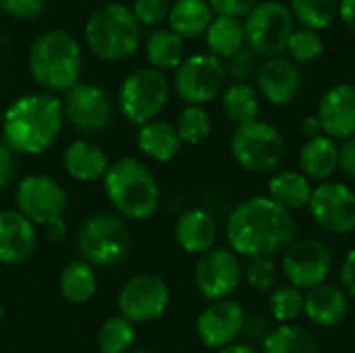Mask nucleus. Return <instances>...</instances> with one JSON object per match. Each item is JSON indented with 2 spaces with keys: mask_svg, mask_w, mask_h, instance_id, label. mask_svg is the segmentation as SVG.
I'll return each instance as SVG.
<instances>
[{
  "mask_svg": "<svg viewBox=\"0 0 355 353\" xmlns=\"http://www.w3.org/2000/svg\"><path fill=\"white\" fill-rule=\"evenodd\" d=\"M297 235L293 212L268 196H254L237 204L225 223L227 248L239 258H272L283 254Z\"/></svg>",
  "mask_w": 355,
  "mask_h": 353,
  "instance_id": "f257e3e1",
  "label": "nucleus"
},
{
  "mask_svg": "<svg viewBox=\"0 0 355 353\" xmlns=\"http://www.w3.org/2000/svg\"><path fill=\"white\" fill-rule=\"evenodd\" d=\"M2 139L15 154L42 156L64 125L62 100L50 92H29L15 98L2 114Z\"/></svg>",
  "mask_w": 355,
  "mask_h": 353,
  "instance_id": "f03ea898",
  "label": "nucleus"
},
{
  "mask_svg": "<svg viewBox=\"0 0 355 353\" xmlns=\"http://www.w3.org/2000/svg\"><path fill=\"white\" fill-rule=\"evenodd\" d=\"M27 69L44 92H69L79 83L81 77V44L73 33L60 27L42 31L29 46Z\"/></svg>",
  "mask_w": 355,
  "mask_h": 353,
  "instance_id": "7ed1b4c3",
  "label": "nucleus"
},
{
  "mask_svg": "<svg viewBox=\"0 0 355 353\" xmlns=\"http://www.w3.org/2000/svg\"><path fill=\"white\" fill-rule=\"evenodd\" d=\"M104 183V196L123 218L148 221L160 206V185L152 169L131 156L110 162Z\"/></svg>",
  "mask_w": 355,
  "mask_h": 353,
  "instance_id": "20e7f679",
  "label": "nucleus"
},
{
  "mask_svg": "<svg viewBox=\"0 0 355 353\" xmlns=\"http://www.w3.org/2000/svg\"><path fill=\"white\" fill-rule=\"evenodd\" d=\"M83 37L98 60L121 62L137 52L141 44V25L133 17L131 6L104 2L89 12Z\"/></svg>",
  "mask_w": 355,
  "mask_h": 353,
  "instance_id": "39448f33",
  "label": "nucleus"
},
{
  "mask_svg": "<svg viewBox=\"0 0 355 353\" xmlns=\"http://www.w3.org/2000/svg\"><path fill=\"white\" fill-rule=\"evenodd\" d=\"M79 258L98 270L121 266L131 256L133 239L127 223L116 212H94L77 231Z\"/></svg>",
  "mask_w": 355,
  "mask_h": 353,
  "instance_id": "423d86ee",
  "label": "nucleus"
},
{
  "mask_svg": "<svg viewBox=\"0 0 355 353\" xmlns=\"http://www.w3.org/2000/svg\"><path fill=\"white\" fill-rule=\"evenodd\" d=\"M171 98V81L162 71L139 67L125 75L119 85L116 106L137 129L156 121Z\"/></svg>",
  "mask_w": 355,
  "mask_h": 353,
  "instance_id": "0eeeda50",
  "label": "nucleus"
},
{
  "mask_svg": "<svg viewBox=\"0 0 355 353\" xmlns=\"http://www.w3.org/2000/svg\"><path fill=\"white\" fill-rule=\"evenodd\" d=\"M229 148L233 160L241 169L258 175L277 171L287 154V141L283 133L275 125L260 119L235 127Z\"/></svg>",
  "mask_w": 355,
  "mask_h": 353,
  "instance_id": "6e6552de",
  "label": "nucleus"
},
{
  "mask_svg": "<svg viewBox=\"0 0 355 353\" xmlns=\"http://www.w3.org/2000/svg\"><path fill=\"white\" fill-rule=\"evenodd\" d=\"M245 48L254 54L272 58L287 52L291 33L295 31V17L281 0H260L243 21Z\"/></svg>",
  "mask_w": 355,
  "mask_h": 353,
  "instance_id": "1a4fd4ad",
  "label": "nucleus"
},
{
  "mask_svg": "<svg viewBox=\"0 0 355 353\" xmlns=\"http://www.w3.org/2000/svg\"><path fill=\"white\" fill-rule=\"evenodd\" d=\"M227 87V67L210 52L185 56L173 75V89L185 106H204Z\"/></svg>",
  "mask_w": 355,
  "mask_h": 353,
  "instance_id": "9d476101",
  "label": "nucleus"
},
{
  "mask_svg": "<svg viewBox=\"0 0 355 353\" xmlns=\"http://www.w3.org/2000/svg\"><path fill=\"white\" fill-rule=\"evenodd\" d=\"M171 304L166 281L154 273L133 275L123 283L116 295V308L123 318L133 325H148L162 318Z\"/></svg>",
  "mask_w": 355,
  "mask_h": 353,
  "instance_id": "9b49d317",
  "label": "nucleus"
},
{
  "mask_svg": "<svg viewBox=\"0 0 355 353\" xmlns=\"http://www.w3.org/2000/svg\"><path fill=\"white\" fill-rule=\"evenodd\" d=\"M15 210L35 227H48L64 216L69 198L64 187L50 175H27L15 189Z\"/></svg>",
  "mask_w": 355,
  "mask_h": 353,
  "instance_id": "f8f14e48",
  "label": "nucleus"
},
{
  "mask_svg": "<svg viewBox=\"0 0 355 353\" xmlns=\"http://www.w3.org/2000/svg\"><path fill=\"white\" fill-rule=\"evenodd\" d=\"M281 268L289 285L308 291L316 285L327 283L333 268V252L329 243L318 237L295 239L283 252Z\"/></svg>",
  "mask_w": 355,
  "mask_h": 353,
  "instance_id": "ddd939ff",
  "label": "nucleus"
},
{
  "mask_svg": "<svg viewBox=\"0 0 355 353\" xmlns=\"http://www.w3.org/2000/svg\"><path fill=\"white\" fill-rule=\"evenodd\" d=\"M243 281L241 258L229 248H212L198 256L193 266V285L208 302L231 298Z\"/></svg>",
  "mask_w": 355,
  "mask_h": 353,
  "instance_id": "4468645a",
  "label": "nucleus"
},
{
  "mask_svg": "<svg viewBox=\"0 0 355 353\" xmlns=\"http://www.w3.org/2000/svg\"><path fill=\"white\" fill-rule=\"evenodd\" d=\"M308 210L314 223L331 235L343 237L355 231V189L347 183H318L312 191Z\"/></svg>",
  "mask_w": 355,
  "mask_h": 353,
  "instance_id": "2eb2a0df",
  "label": "nucleus"
},
{
  "mask_svg": "<svg viewBox=\"0 0 355 353\" xmlns=\"http://www.w3.org/2000/svg\"><path fill=\"white\" fill-rule=\"evenodd\" d=\"M64 121L79 133H100L114 117V104L110 94L96 83L79 81L71 87L62 100Z\"/></svg>",
  "mask_w": 355,
  "mask_h": 353,
  "instance_id": "dca6fc26",
  "label": "nucleus"
},
{
  "mask_svg": "<svg viewBox=\"0 0 355 353\" xmlns=\"http://www.w3.org/2000/svg\"><path fill=\"white\" fill-rule=\"evenodd\" d=\"M245 322L248 312L237 300H216L206 304V308L198 314L196 335L204 347L218 352L231 343H237L243 335Z\"/></svg>",
  "mask_w": 355,
  "mask_h": 353,
  "instance_id": "f3484780",
  "label": "nucleus"
},
{
  "mask_svg": "<svg viewBox=\"0 0 355 353\" xmlns=\"http://www.w3.org/2000/svg\"><path fill=\"white\" fill-rule=\"evenodd\" d=\"M302 81L300 64H295L289 56L266 58L256 71V89L275 106L291 104L302 92Z\"/></svg>",
  "mask_w": 355,
  "mask_h": 353,
  "instance_id": "a211bd4d",
  "label": "nucleus"
},
{
  "mask_svg": "<svg viewBox=\"0 0 355 353\" xmlns=\"http://www.w3.org/2000/svg\"><path fill=\"white\" fill-rule=\"evenodd\" d=\"M322 133L331 139H349L355 135V83L331 85L316 108Z\"/></svg>",
  "mask_w": 355,
  "mask_h": 353,
  "instance_id": "6ab92c4d",
  "label": "nucleus"
},
{
  "mask_svg": "<svg viewBox=\"0 0 355 353\" xmlns=\"http://www.w3.org/2000/svg\"><path fill=\"white\" fill-rule=\"evenodd\" d=\"M37 246L35 225L19 210H0V264L27 262Z\"/></svg>",
  "mask_w": 355,
  "mask_h": 353,
  "instance_id": "aec40b11",
  "label": "nucleus"
},
{
  "mask_svg": "<svg viewBox=\"0 0 355 353\" xmlns=\"http://www.w3.org/2000/svg\"><path fill=\"white\" fill-rule=\"evenodd\" d=\"M352 298L333 283H322L306 291V304H304V316L320 327V329H333L345 322L352 310Z\"/></svg>",
  "mask_w": 355,
  "mask_h": 353,
  "instance_id": "412c9836",
  "label": "nucleus"
},
{
  "mask_svg": "<svg viewBox=\"0 0 355 353\" xmlns=\"http://www.w3.org/2000/svg\"><path fill=\"white\" fill-rule=\"evenodd\" d=\"M216 239L218 223L204 208H189L175 223V241L189 256H202L210 252Z\"/></svg>",
  "mask_w": 355,
  "mask_h": 353,
  "instance_id": "4be33fe9",
  "label": "nucleus"
},
{
  "mask_svg": "<svg viewBox=\"0 0 355 353\" xmlns=\"http://www.w3.org/2000/svg\"><path fill=\"white\" fill-rule=\"evenodd\" d=\"M62 166L71 179L79 183H96L106 177L110 160L100 146L87 139H73L62 152Z\"/></svg>",
  "mask_w": 355,
  "mask_h": 353,
  "instance_id": "5701e85b",
  "label": "nucleus"
},
{
  "mask_svg": "<svg viewBox=\"0 0 355 353\" xmlns=\"http://www.w3.org/2000/svg\"><path fill=\"white\" fill-rule=\"evenodd\" d=\"M297 171L310 181L324 183L339 171V146L329 135L306 139L297 154Z\"/></svg>",
  "mask_w": 355,
  "mask_h": 353,
  "instance_id": "b1692460",
  "label": "nucleus"
},
{
  "mask_svg": "<svg viewBox=\"0 0 355 353\" xmlns=\"http://www.w3.org/2000/svg\"><path fill=\"white\" fill-rule=\"evenodd\" d=\"M135 144H137V150L146 158L160 162V164L175 160L183 148L177 127L164 119H156V121L139 127L137 135H135Z\"/></svg>",
  "mask_w": 355,
  "mask_h": 353,
  "instance_id": "393cba45",
  "label": "nucleus"
},
{
  "mask_svg": "<svg viewBox=\"0 0 355 353\" xmlns=\"http://www.w3.org/2000/svg\"><path fill=\"white\" fill-rule=\"evenodd\" d=\"M312 191V181L300 171H277L268 181V198L289 212L308 208Z\"/></svg>",
  "mask_w": 355,
  "mask_h": 353,
  "instance_id": "a878e982",
  "label": "nucleus"
},
{
  "mask_svg": "<svg viewBox=\"0 0 355 353\" xmlns=\"http://www.w3.org/2000/svg\"><path fill=\"white\" fill-rule=\"evenodd\" d=\"M214 19V10L208 0H175L168 10V29H173L183 40H193L204 35Z\"/></svg>",
  "mask_w": 355,
  "mask_h": 353,
  "instance_id": "bb28decb",
  "label": "nucleus"
},
{
  "mask_svg": "<svg viewBox=\"0 0 355 353\" xmlns=\"http://www.w3.org/2000/svg\"><path fill=\"white\" fill-rule=\"evenodd\" d=\"M144 52L152 69L162 73L177 71V67L185 60V40L173 29L156 27L148 33Z\"/></svg>",
  "mask_w": 355,
  "mask_h": 353,
  "instance_id": "cd10ccee",
  "label": "nucleus"
},
{
  "mask_svg": "<svg viewBox=\"0 0 355 353\" xmlns=\"http://www.w3.org/2000/svg\"><path fill=\"white\" fill-rule=\"evenodd\" d=\"M206 46L208 52L220 60H231L245 48V31L243 21L237 17L214 15L210 27L206 29Z\"/></svg>",
  "mask_w": 355,
  "mask_h": 353,
  "instance_id": "c85d7f7f",
  "label": "nucleus"
},
{
  "mask_svg": "<svg viewBox=\"0 0 355 353\" xmlns=\"http://www.w3.org/2000/svg\"><path fill=\"white\" fill-rule=\"evenodd\" d=\"M58 291L64 302L73 306H83L92 302L98 293V273L94 266L83 262L81 258L71 260L58 277Z\"/></svg>",
  "mask_w": 355,
  "mask_h": 353,
  "instance_id": "c756f323",
  "label": "nucleus"
},
{
  "mask_svg": "<svg viewBox=\"0 0 355 353\" xmlns=\"http://www.w3.org/2000/svg\"><path fill=\"white\" fill-rule=\"evenodd\" d=\"M223 110L231 123L245 125L258 121L260 114V92L248 81H235L227 85L220 94Z\"/></svg>",
  "mask_w": 355,
  "mask_h": 353,
  "instance_id": "7c9ffc66",
  "label": "nucleus"
},
{
  "mask_svg": "<svg viewBox=\"0 0 355 353\" xmlns=\"http://www.w3.org/2000/svg\"><path fill=\"white\" fill-rule=\"evenodd\" d=\"M262 353H322V347L306 327L277 325L264 339Z\"/></svg>",
  "mask_w": 355,
  "mask_h": 353,
  "instance_id": "2f4dec72",
  "label": "nucleus"
},
{
  "mask_svg": "<svg viewBox=\"0 0 355 353\" xmlns=\"http://www.w3.org/2000/svg\"><path fill=\"white\" fill-rule=\"evenodd\" d=\"M135 325L121 314L106 318L96 335V345L100 353H129L135 343Z\"/></svg>",
  "mask_w": 355,
  "mask_h": 353,
  "instance_id": "473e14b6",
  "label": "nucleus"
},
{
  "mask_svg": "<svg viewBox=\"0 0 355 353\" xmlns=\"http://www.w3.org/2000/svg\"><path fill=\"white\" fill-rule=\"evenodd\" d=\"M289 8L302 27L322 31L339 17V0H289Z\"/></svg>",
  "mask_w": 355,
  "mask_h": 353,
  "instance_id": "72a5a7b5",
  "label": "nucleus"
},
{
  "mask_svg": "<svg viewBox=\"0 0 355 353\" xmlns=\"http://www.w3.org/2000/svg\"><path fill=\"white\" fill-rule=\"evenodd\" d=\"M304 304H306V295L302 289L289 283L279 285L268 300L270 318L277 325H295V320L304 316Z\"/></svg>",
  "mask_w": 355,
  "mask_h": 353,
  "instance_id": "f704fd0d",
  "label": "nucleus"
},
{
  "mask_svg": "<svg viewBox=\"0 0 355 353\" xmlns=\"http://www.w3.org/2000/svg\"><path fill=\"white\" fill-rule=\"evenodd\" d=\"M179 137L183 144L200 146L204 144L212 133V119L204 106H185L175 123Z\"/></svg>",
  "mask_w": 355,
  "mask_h": 353,
  "instance_id": "c9c22d12",
  "label": "nucleus"
},
{
  "mask_svg": "<svg viewBox=\"0 0 355 353\" xmlns=\"http://www.w3.org/2000/svg\"><path fill=\"white\" fill-rule=\"evenodd\" d=\"M289 58L295 64H312L316 62L324 52V42L320 31L308 29V27H295V31L289 37L287 44Z\"/></svg>",
  "mask_w": 355,
  "mask_h": 353,
  "instance_id": "e433bc0d",
  "label": "nucleus"
},
{
  "mask_svg": "<svg viewBox=\"0 0 355 353\" xmlns=\"http://www.w3.org/2000/svg\"><path fill=\"white\" fill-rule=\"evenodd\" d=\"M245 283L258 293H272L279 285V266L272 258H254L243 266Z\"/></svg>",
  "mask_w": 355,
  "mask_h": 353,
  "instance_id": "4c0bfd02",
  "label": "nucleus"
},
{
  "mask_svg": "<svg viewBox=\"0 0 355 353\" xmlns=\"http://www.w3.org/2000/svg\"><path fill=\"white\" fill-rule=\"evenodd\" d=\"M171 0H133L131 12L141 27H158L168 19Z\"/></svg>",
  "mask_w": 355,
  "mask_h": 353,
  "instance_id": "58836bf2",
  "label": "nucleus"
},
{
  "mask_svg": "<svg viewBox=\"0 0 355 353\" xmlns=\"http://www.w3.org/2000/svg\"><path fill=\"white\" fill-rule=\"evenodd\" d=\"M44 8L46 0H0V12L17 21L37 19Z\"/></svg>",
  "mask_w": 355,
  "mask_h": 353,
  "instance_id": "ea45409f",
  "label": "nucleus"
},
{
  "mask_svg": "<svg viewBox=\"0 0 355 353\" xmlns=\"http://www.w3.org/2000/svg\"><path fill=\"white\" fill-rule=\"evenodd\" d=\"M260 0H208L214 15H227V17H245Z\"/></svg>",
  "mask_w": 355,
  "mask_h": 353,
  "instance_id": "a19ab883",
  "label": "nucleus"
},
{
  "mask_svg": "<svg viewBox=\"0 0 355 353\" xmlns=\"http://www.w3.org/2000/svg\"><path fill=\"white\" fill-rule=\"evenodd\" d=\"M254 69H256V64H254V52L250 48H243L239 54H235L229 60L227 75L235 77V81H245L254 73Z\"/></svg>",
  "mask_w": 355,
  "mask_h": 353,
  "instance_id": "79ce46f5",
  "label": "nucleus"
},
{
  "mask_svg": "<svg viewBox=\"0 0 355 353\" xmlns=\"http://www.w3.org/2000/svg\"><path fill=\"white\" fill-rule=\"evenodd\" d=\"M17 154L8 148V144L4 139H0V191L6 189L17 175Z\"/></svg>",
  "mask_w": 355,
  "mask_h": 353,
  "instance_id": "37998d69",
  "label": "nucleus"
},
{
  "mask_svg": "<svg viewBox=\"0 0 355 353\" xmlns=\"http://www.w3.org/2000/svg\"><path fill=\"white\" fill-rule=\"evenodd\" d=\"M275 327H270V318L264 316V314H254V316H248V322H245V329H243V335H248L250 341H256V343H264V339L270 335Z\"/></svg>",
  "mask_w": 355,
  "mask_h": 353,
  "instance_id": "c03bdc74",
  "label": "nucleus"
},
{
  "mask_svg": "<svg viewBox=\"0 0 355 353\" xmlns=\"http://www.w3.org/2000/svg\"><path fill=\"white\" fill-rule=\"evenodd\" d=\"M339 281H341V289L355 300V248L349 250L341 262V270H339Z\"/></svg>",
  "mask_w": 355,
  "mask_h": 353,
  "instance_id": "a18cd8bd",
  "label": "nucleus"
},
{
  "mask_svg": "<svg viewBox=\"0 0 355 353\" xmlns=\"http://www.w3.org/2000/svg\"><path fill=\"white\" fill-rule=\"evenodd\" d=\"M339 171L355 181V135L349 139H343L339 146Z\"/></svg>",
  "mask_w": 355,
  "mask_h": 353,
  "instance_id": "49530a36",
  "label": "nucleus"
},
{
  "mask_svg": "<svg viewBox=\"0 0 355 353\" xmlns=\"http://www.w3.org/2000/svg\"><path fill=\"white\" fill-rule=\"evenodd\" d=\"M300 131L306 135V139L324 135V133H322V125H320L318 114H306V117L302 119V123H300Z\"/></svg>",
  "mask_w": 355,
  "mask_h": 353,
  "instance_id": "de8ad7c7",
  "label": "nucleus"
},
{
  "mask_svg": "<svg viewBox=\"0 0 355 353\" xmlns=\"http://www.w3.org/2000/svg\"><path fill=\"white\" fill-rule=\"evenodd\" d=\"M44 229H46V235H48V239H50L52 243H62V241L67 239V235H69V227H67L64 218H58V221L50 223V225L44 227Z\"/></svg>",
  "mask_w": 355,
  "mask_h": 353,
  "instance_id": "09e8293b",
  "label": "nucleus"
},
{
  "mask_svg": "<svg viewBox=\"0 0 355 353\" xmlns=\"http://www.w3.org/2000/svg\"><path fill=\"white\" fill-rule=\"evenodd\" d=\"M339 17L352 31H355V0H339Z\"/></svg>",
  "mask_w": 355,
  "mask_h": 353,
  "instance_id": "8fccbe9b",
  "label": "nucleus"
},
{
  "mask_svg": "<svg viewBox=\"0 0 355 353\" xmlns=\"http://www.w3.org/2000/svg\"><path fill=\"white\" fill-rule=\"evenodd\" d=\"M214 353H262L258 352L252 343H241V341H237V343H231V345H227V347H223V350H218V352Z\"/></svg>",
  "mask_w": 355,
  "mask_h": 353,
  "instance_id": "3c124183",
  "label": "nucleus"
},
{
  "mask_svg": "<svg viewBox=\"0 0 355 353\" xmlns=\"http://www.w3.org/2000/svg\"><path fill=\"white\" fill-rule=\"evenodd\" d=\"M4 322V306H2V302H0V325Z\"/></svg>",
  "mask_w": 355,
  "mask_h": 353,
  "instance_id": "603ef678",
  "label": "nucleus"
},
{
  "mask_svg": "<svg viewBox=\"0 0 355 353\" xmlns=\"http://www.w3.org/2000/svg\"><path fill=\"white\" fill-rule=\"evenodd\" d=\"M129 353H154V352H150V350H131Z\"/></svg>",
  "mask_w": 355,
  "mask_h": 353,
  "instance_id": "864d4df0",
  "label": "nucleus"
},
{
  "mask_svg": "<svg viewBox=\"0 0 355 353\" xmlns=\"http://www.w3.org/2000/svg\"><path fill=\"white\" fill-rule=\"evenodd\" d=\"M2 114H4V110H2V104H0V121H2Z\"/></svg>",
  "mask_w": 355,
  "mask_h": 353,
  "instance_id": "5fc2aeb1",
  "label": "nucleus"
},
{
  "mask_svg": "<svg viewBox=\"0 0 355 353\" xmlns=\"http://www.w3.org/2000/svg\"><path fill=\"white\" fill-rule=\"evenodd\" d=\"M354 333H355V322H354Z\"/></svg>",
  "mask_w": 355,
  "mask_h": 353,
  "instance_id": "6e6d98bb",
  "label": "nucleus"
}]
</instances>
